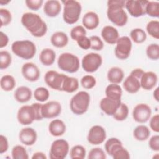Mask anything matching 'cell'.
Segmentation results:
<instances>
[{
	"label": "cell",
	"instance_id": "6da1fadb",
	"mask_svg": "<svg viewBox=\"0 0 159 159\" xmlns=\"http://www.w3.org/2000/svg\"><path fill=\"white\" fill-rule=\"evenodd\" d=\"M21 23L24 27L35 37H42L47 32V25L37 14L25 12L21 17Z\"/></svg>",
	"mask_w": 159,
	"mask_h": 159
},
{
	"label": "cell",
	"instance_id": "7a4b0ae2",
	"mask_svg": "<svg viewBox=\"0 0 159 159\" xmlns=\"http://www.w3.org/2000/svg\"><path fill=\"white\" fill-rule=\"evenodd\" d=\"M125 1L123 0H109L107 1V17L114 25L122 27L128 20V16L124 9Z\"/></svg>",
	"mask_w": 159,
	"mask_h": 159
},
{
	"label": "cell",
	"instance_id": "3957f363",
	"mask_svg": "<svg viewBox=\"0 0 159 159\" xmlns=\"http://www.w3.org/2000/svg\"><path fill=\"white\" fill-rule=\"evenodd\" d=\"M11 50L16 56L24 60L32 59L37 51L35 43L28 40L15 41L12 44Z\"/></svg>",
	"mask_w": 159,
	"mask_h": 159
},
{
	"label": "cell",
	"instance_id": "277c9868",
	"mask_svg": "<svg viewBox=\"0 0 159 159\" xmlns=\"http://www.w3.org/2000/svg\"><path fill=\"white\" fill-rule=\"evenodd\" d=\"M90 103V96L84 91H81L75 94L70 102V109L76 115H82L88 109Z\"/></svg>",
	"mask_w": 159,
	"mask_h": 159
},
{
	"label": "cell",
	"instance_id": "5b68a950",
	"mask_svg": "<svg viewBox=\"0 0 159 159\" xmlns=\"http://www.w3.org/2000/svg\"><path fill=\"white\" fill-rule=\"evenodd\" d=\"M64 8L63 12V20L68 24H73L80 19L81 13V4L75 0H66L63 1Z\"/></svg>",
	"mask_w": 159,
	"mask_h": 159
},
{
	"label": "cell",
	"instance_id": "8992f818",
	"mask_svg": "<svg viewBox=\"0 0 159 159\" xmlns=\"http://www.w3.org/2000/svg\"><path fill=\"white\" fill-rule=\"evenodd\" d=\"M58 68L70 73H76L80 68V60L78 57L71 53H61L57 61Z\"/></svg>",
	"mask_w": 159,
	"mask_h": 159
},
{
	"label": "cell",
	"instance_id": "52a82bcc",
	"mask_svg": "<svg viewBox=\"0 0 159 159\" xmlns=\"http://www.w3.org/2000/svg\"><path fill=\"white\" fill-rule=\"evenodd\" d=\"M102 63V57L96 53L85 55L81 60L83 69L88 73H94L98 70Z\"/></svg>",
	"mask_w": 159,
	"mask_h": 159
},
{
	"label": "cell",
	"instance_id": "ba28073f",
	"mask_svg": "<svg viewBox=\"0 0 159 159\" xmlns=\"http://www.w3.org/2000/svg\"><path fill=\"white\" fill-rule=\"evenodd\" d=\"M132 47L130 39L127 36L119 37L114 49L116 57L119 60H126L130 56Z\"/></svg>",
	"mask_w": 159,
	"mask_h": 159
},
{
	"label": "cell",
	"instance_id": "9c48e42d",
	"mask_svg": "<svg viewBox=\"0 0 159 159\" xmlns=\"http://www.w3.org/2000/svg\"><path fill=\"white\" fill-rule=\"evenodd\" d=\"M68 142L65 139H57L53 142L50 149L51 159H63L69 152Z\"/></svg>",
	"mask_w": 159,
	"mask_h": 159
},
{
	"label": "cell",
	"instance_id": "30bf717a",
	"mask_svg": "<svg viewBox=\"0 0 159 159\" xmlns=\"http://www.w3.org/2000/svg\"><path fill=\"white\" fill-rule=\"evenodd\" d=\"M66 76V75L58 73L56 71L49 70L47 71L44 76V81L50 88L57 91H62V84Z\"/></svg>",
	"mask_w": 159,
	"mask_h": 159
},
{
	"label": "cell",
	"instance_id": "8fae6325",
	"mask_svg": "<svg viewBox=\"0 0 159 159\" xmlns=\"http://www.w3.org/2000/svg\"><path fill=\"white\" fill-rule=\"evenodd\" d=\"M148 1L144 0H129L125 1V7L131 16L139 17L145 14V6Z\"/></svg>",
	"mask_w": 159,
	"mask_h": 159
},
{
	"label": "cell",
	"instance_id": "7c38bea8",
	"mask_svg": "<svg viewBox=\"0 0 159 159\" xmlns=\"http://www.w3.org/2000/svg\"><path fill=\"white\" fill-rule=\"evenodd\" d=\"M152 115L151 107L147 104L140 103L137 104L132 111L134 120L139 123L147 122Z\"/></svg>",
	"mask_w": 159,
	"mask_h": 159
},
{
	"label": "cell",
	"instance_id": "4fadbf2b",
	"mask_svg": "<svg viewBox=\"0 0 159 159\" xmlns=\"http://www.w3.org/2000/svg\"><path fill=\"white\" fill-rule=\"evenodd\" d=\"M61 112L60 103L56 101H48L42 106L41 114L43 118L52 119L57 117Z\"/></svg>",
	"mask_w": 159,
	"mask_h": 159
},
{
	"label": "cell",
	"instance_id": "5bb4252c",
	"mask_svg": "<svg viewBox=\"0 0 159 159\" xmlns=\"http://www.w3.org/2000/svg\"><path fill=\"white\" fill-rule=\"evenodd\" d=\"M106 138L105 129L101 125H94L89 130L87 136L88 142L91 145H99L102 143Z\"/></svg>",
	"mask_w": 159,
	"mask_h": 159
},
{
	"label": "cell",
	"instance_id": "9a60e30c",
	"mask_svg": "<svg viewBox=\"0 0 159 159\" xmlns=\"http://www.w3.org/2000/svg\"><path fill=\"white\" fill-rule=\"evenodd\" d=\"M17 119L18 122L23 125L31 124L35 120V115L32 106L24 105L20 107L17 112Z\"/></svg>",
	"mask_w": 159,
	"mask_h": 159
},
{
	"label": "cell",
	"instance_id": "2e32d148",
	"mask_svg": "<svg viewBox=\"0 0 159 159\" xmlns=\"http://www.w3.org/2000/svg\"><path fill=\"white\" fill-rule=\"evenodd\" d=\"M21 72L24 78L30 82L37 81L40 75V71L37 66L32 62L24 63L22 66Z\"/></svg>",
	"mask_w": 159,
	"mask_h": 159
},
{
	"label": "cell",
	"instance_id": "e0dca14e",
	"mask_svg": "<svg viewBox=\"0 0 159 159\" xmlns=\"http://www.w3.org/2000/svg\"><path fill=\"white\" fill-rule=\"evenodd\" d=\"M19 140L27 146L33 145L37 139L36 131L32 127H25L21 129L19 134Z\"/></svg>",
	"mask_w": 159,
	"mask_h": 159
},
{
	"label": "cell",
	"instance_id": "ac0fdd59",
	"mask_svg": "<svg viewBox=\"0 0 159 159\" xmlns=\"http://www.w3.org/2000/svg\"><path fill=\"white\" fill-rule=\"evenodd\" d=\"M121 102V101H115L105 97L101 100L99 106L102 111L106 114L107 116H113Z\"/></svg>",
	"mask_w": 159,
	"mask_h": 159
},
{
	"label": "cell",
	"instance_id": "d6986e66",
	"mask_svg": "<svg viewBox=\"0 0 159 159\" xmlns=\"http://www.w3.org/2000/svg\"><path fill=\"white\" fill-rule=\"evenodd\" d=\"M158 81L157 75L153 71L144 72L140 79V87L145 90H151L157 84Z\"/></svg>",
	"mask_w": 159,
	"mask_h": 159
},
{
	"label": "cell",
	"instance_id": "ffe728a7",
	"mask_svg": "<svg viewBox=\"0 0 159 159\" xmlns=\"http://www.w3.org/2000/svg\"><path fill=\"white\" fill-rule=\"evenodd\" d=\"M101 37L106 43L112 45L116 43L119 38V34L116 28L111 25H106L101 30Z\"/></svg>",
	"mask_w": 159,
	"mask_h": 159
},
{
	"label": "cell",
	"instance_id": "44dd1931",
	"mask_svg": "<svg viewBox=\"0 0 159 159\" xmlns=\"http://www.w3.org/2000/svg\"><path fill=\"white\" fill-rule=\"evenodd\" d=\"M61 9V5L57 0H48L43 5V12L45 15L50 17L57 16Z\"/></svg>",
	"mask_w": 159,
	"mask_h": 159
},
{
	"label": "cell",
	"instance_id": "7402d4cb",
	"mask_svg": "<svg viewBox=\"0 0 159 159\" xmlns=\"http://www.w3.org/2000/svg\"><path fill=\"white\" fill-rule=\"evenodd\" d=\"M82 24L84 28L88 30H93L97 28L99 24V16L94 12H88L83 17Z\"/></svg>",
	"mask_w": 159,
	"mask_h": 159
},
{
	"label": "cell",
	"instance_id": "603a6c76",
	"mask_svg": "<svg viewBox=\"0 0 159 159\" xmlns=\"http://www.w3.org/2000/svg\"><path fill=\"white\" fill-rule=\"evenodd\" d=\"M123 87L127 93L134 94L137 93L140 89V80L130 75L124 80Z\"/></svg>",
	"mask_w": 159,
	"mask_h": 159
},
{
	"label": "cell",
	"instance_id": "cb8c5ba5",
	"mask_svg": "<svg viewBox=\"0 0 159 159\" xmlns=\"http://www.w3.org/2000/svg\"><path fill=\"white\" fill-rule=\"evenodd\" d=\"M48 130L50 134L54 137H59L63 135L66 131V125L60 119H54L48 125Z\"/></svg>",
	"mask_w": 159,
	"mask_h": 159
},
{
	"label": "cell",
	"instance_id": "d4e9b609",
	"mask_svg": "<svg viewBox=\"0 0 159 159\" xmlns=\"http://www.w3.org/2000/svg\"><path fill=\"white\" fill-rule=\"evenodd\" d=\"M32 93L31 89L24 86L18 87L14 94V99L20 103H25L28 102L32 98Z\"/></svg>",
	"mask_w": 159,
	"mask_h": 159
},
{
	"label": "cell",
	"instance_id": "484cf974",
	"mask_svg": "<svg viewBox=\"0 0 159 159\" xmlns=\"http://www.w3.org/2000/svg\"><path fill=\"white\" fill-rule=\"evenodd\" d=\"M105 94L106 97L111 99L121 101L122 89L119 84L111 83L106 87L105 89Z\"/></svg>",
	"mask_w": 159,
	"mask_h": 159
},
{
	"label": "cell",
	"instance_id": "4316f807",
	"mask_svg": "<svg viewBox=\"0 0 159 159\" xmlns=\"http://www.w3.org/2000/svg\"><path fill=\"white\" fill-rule=\"evenodd\" d=\"M55 52L49 48L43 49L39 55V60L45 66H50L53 65L55 62Z\"/></svg>",
	"mask_w": 159,
	"mask_h": 159
},
{
	"label": "cell",
	"instance_id": "83f0119b",
	"mask_svg": "<svg viewBox=\"0 0 159 159\" xmlns=\"http://www.w3.org/2000/svg\"><path fill=\"white\" fill-rule=\"evenodd\" d=\"M50 42L54 47L57 48H63L68 44V37L65 32L58 31L52 34L50 38Z\"/></svg>",
	"mask_w": 159,
	"mask_h": 159
},
{
	"label": "cell",
	"instance_id": "f1b7e54d",
	"mask_svg": "<svg viewBox=\"0 0 159 159\" xmlns=\"http://www.w3.org/2000/svg\"><path fill=\"white\" fill-rule=\"evenodd\" d=\"M124 77L123 70L119 67H112L109 70L107 78L109 82L114 84H119L122 82Z\"/></svg>",
	"mask_w": 159,
	"mask_h": 159
},
{
	"label": "cell",
	"instance_id": "f546056e",
	"mask_svg": "<svg viewBox=\"0 0 159 159\" xmlns=\"http://www.w3.org/2000/svg\"><path fill=\"white\" fill-rule=\"evenodd\" d=\"M79 88L78 80L74 77L66 76L62 84L61 89L63 91L71 93L76 91Z\"/></svg>",
	"mask_w": 159,
	"mask_h": 159
},
{
	"label": "cell",
	"instance_id": "4dcf8cb0",
	"mask_svg": "<svg viewBox=\"0 0 159 159\" xmlns=\"http://www.w3.org/2000/svg\"><path fill=\"white\" fill-rule=\"evenodd\" d=\"M109 155L114 159H129L130 158L129 152L122 146V143L116 144L111 149Z\"/></svg>",
	"mask_w": 159,
	"mask_h": 159
},
{
	"label": "cell",
	"instance_id": "1f68e13d",
	"mask_svg": "<svg viewBox=\"0 0 159 159\" xmlns=\"http://www.w3.org/2000/svg\"><path fill=\"white\" fill-rule=\"evenodd\" d=\"M133 135L134 138L139 141H144L149 138L150 131L148 127L144 125H139L137 126L134 131Z\"/></svg>",
	"mask_w": 159,
	"mask_h": 159
},
{
	"label": "cell",
	"instance_id": "d6a6232c",
	"mask_svg": "<svg viewBox=\"0 0 159 159\" xmlns=\"http://www.w3.org/2000/svg\"><path fill=\"white\" fill-rule=\"evenodd\" d=\"M0 86L4 91H12L16 86L15 78L10 75H5L1 78Z\"/></svg>",
	"mask_w": 159,
	"mask_h": 159
},
{
	"label": "cell",
	"instance_id": "836d02e7",
	"mask_svg": "<svg viewBox=\"0 0 159 159\" xmlns=\"http://www.w3.org/2000/svg\"><path fill=\"white\" fill-rule=\"evenodd\" d=\"M130 37L134 42L136 43H142L146 40L147 34L142 29L135 28L131 30Z\"/></svg>",
	"mask_w": 159,
	"mask_h": 159
},
{
	"label": "cell",
	"instance_id": "e575fe53",
	"mask_svg": "<svg viewBox=\"0 0 159 159\" xmlns=\"http://www.w3.org/2000/svg\"><path fill=\"white\" fill-rule=\"evenodd\" d=\"M129 114V108L128 106L123 102H121L119 107L117 109L114 114H113V117L116 120L123 121L125 120Z\"/></svg>",
	"mask_w": 159,
	"mask_h": 159
},
{
	"label": "cell",
	"instance_id": "d590c367",
	"mask_svg": "<svg viewBox=\"0 0 159 159\" xmlns=\"http://www.w3.org/2000/svg\"><path fill=\"white\" fill-rule=\"evenodd\" d=\"M147 33L153 38L159 39V22L156 20H152L148 22L146 26Z\"/></svg>",
	"mask_w": 159,
	"mask_h": 159
},
{
	"label": "cell",
	"instance_id": "8d00e7d4",
	"mask_svg": "<svg viewBox=\"0 0 159 159\" xmlns=\"http://www.w3.org/2000/svg\"><path fill=\"white\" fill-rule=\"evenodd\" d=\"M145 14L153 17H158L159 2L157 1H148L145 6Z\"/></svg>",
	"mask_w": 159,
	"mask_h": 159
},
{
	"label": "cell",
	"instance_id": "74e56055",
	"mask_svg": "<svg viewBox=\"0 0 159 159\" xmlns=\"http://www.w3.org/2000/svg\"><path fill=\"white\" fill-rule=\"evenodd\" d=\"M86 149L80 145L73 146L70 152V158L72 159H83L86 157Z\"/></svg>",
	"mask_w": 159,
	"mask_h": 159
},
{
	"label": "cell",
	"instance_id": "f35d334b",
	"mask_svg": "<svg viewBox=\"0 0 159 159\" xmlns=\"http://www.w3.org/2000/svg\"><path fill=\"white\" fill-rule=\"evenodd\" d=\"M13 159H28L29 155L26 149L22 145L14 146L11 152Z\"/></svg>",
	"mask_w": 159,
	"mask_h": 159
},
{
	"label": "cell",
	"instance_id": "ab89813d",
	"mask_svg": "<svg viewBox=\"0 0 159 159\" xmlns=\"http://www.w3.org/2000/svg\"><path fill=\"white\" fill-rule=\"evenodd\" d=\"M34 98L39 102L46 101L50 96L48 90L44 87H39L36 88L34 92Z\"/></svg>",
	"mask_w": 159,
	"mask_h": 159
},
{
	"label": "cell",
	"instance_id": "60d3db41",
	"mask_svg": "<svg viewBox=\"0 0 159 159\" xmlns=\"http://www.w3.org/2000/svg\"><path fill=\"white\" fill-rule=\"evenodd\" d=\"M147 57L152 60H157L159 58V45L157 43H151L146 48Z\"/></svg>",
	"mask_w": 159,
	"mask_h": 159
},
{
	"label": "cell",
	"instance_id": "b9f144b4",
	"mask_svg": "<svg viewBox=\"0 0 159 159\" xmlns=\"http://www.w3.org/2000/svg\"><path fill=\"white\" fill-rule=\"evenodd\" d=\"M12 61L11 54L5 50L0 52V69L4 70L8 68Z\"/></svg>",
	"mask_w": 159,
	"mask_h": 159
},
{
	"label": "cell",
	"instance_id": "7bdbcfd3",
	"mask_svg": "<svg viewBox=\"0 0 159 159\" xmlns=\"http://www.w3.org/2000/svg\"><path fill=\"white\" fill-rule=\"evenodd\" d=\"M80 83L83 88L86 89H90L94 88L96 84V78L90 75L84 76L80 81Z\"/></svg>",
	"mask_w": 159,
	"mask_h": 159
},
{
	"label": "cell",
	"instance_id": "ee69618b",
	"mask_svg": "<svg viewBox=\"0 0 159 159\" xmlns=\"http://www.w3.org/2000/svg\"><path fill=\"white\" fill-rule=\"evenodd\" d=\"M86 31L85 28L82 25H77L72 28L70 31V36L71 38L77 41L80 37L83 36H86Z\"/></svg>",
	"mask_w": 159,
	"mask_h": 159
},
{
	"label": "cell",
	"instance_id": "f6af8a7d",
	"mask_svg": "<svg viewBox=\"0 0 159 159\" xmlns=\"http://www.w3.org/2000/svg\"><path fill=\"white\" fill-rule=\"evenodd\" d=\"M1 27L6 26L9 24L12 20V15L10 11L6 9H0Z\"/></svg>",
	"mask_w": 159,
	"mask_h": 159
},
{
	"label": "cell",
	"instance_id": "bcb514c9",
	"mask_svg": "<svg viewBox=\"0 0 159 159\" xmlns=\"http://www.w3.org/2000/svg\"><path fill=\"white\" fill-rule=\"evenodd\" d=\"M89 159H106V155L104 150L99 147L92 148L88 155Z\"/></svg>",
	"mask_w": 159,
	"mask_h": 159
},
{
	"label": "cell",
	"instance_id": "7dc6e473",
	"mask_svg": "<svg viewBox=\"0 0 159 159\" xmlns=\"http://www.w3.org/2000/svg\"><path fill=\"white\" fill-rule=\"evenodd\" d=\"M91 41V47L90 48L100 51L104 48V43L102 40L97 35H93L89 38Z\"/></svg>",
	"mask_w": 159,
	"mask_h": 159
},
{
	"label": "cell",
	"instance_id": "c3c4849f",
	"mask_svg": "<svg viewBox=\"0 0 159 159\" xmlns=\"http://www.w3.org/2000/svg\"><path fill=\"white\" fill-rule=\"evenodd\" d=\"M27 7L32 11L39 10L43 3V0H26L25 1Z\"/></svg>",
	"mask_w": 159,
	"mask_h": 159
},
{
	"label": "cell",
	"instance_id": "681fc988",
	"mask_svg": "<svg viewBox=\"0 0 159 159\" xmlns=\"http://www.w3.org/2000/svg\"><path fill=\"white\" fill-rule=\"evenodd\" d=\"M121 141L118 139L116 137H111L110 139H109L104 144V148H105V150L107 152V154L109 155L110 152L111 150V149L113 148V147L114 145H116V144L118 143H121Z\"/></svg>",
	"mask_w": 159,
	"mask_h": 159
},
{
	"label": "cell",
	"instance_id": "f907efd6",
	"mask_svg": "<svg viewBox=\"0 0 159 159\" xmlns=\"http://www.w3.org/2000/svg\"><path fill=\"white\" fill-rule=\"evenodd\" d=\"M76 42L78 46L83 50H88L91 47L90 39L86 36H83L80 37Z\"/></svg>",
	"mask_w": 159,
	"mask_h": 159
},
{
	"label": "cell",
	"instance_id": "816d5d0a",
	"mask_svg": "<svg viewBox=\"0 0 159 159\" xmlns=\"http://www.w3.org/2000/svg\"><path fill=\"white\" fill-rule=\"evenodd\" d=\"M149 147L153 151H159V135H153L148 141Z\"/></svg>",
	"mask_w": 159,
	"mask_h": 159
},
{
	"label": "cell",
	"instance_id": "f5cc1de1",
	"mask_svg": "<svg viewBox=\"0 0 159 159\" xmlns=\"http://www.w3.org/2000/svg\"><path fill=\"white\" fill-rule=\"evenodd\" d=\"M150 127L155 132H159V115H154L150 120Z\"/></svg>",
	"mask_w": 159,
	"mask_h": 159
},
{
	"label": "cell",
	"instance_id": "db71d44e",
	"mask_svg": "<svg viewBox=\"0 0 159 159\" xmlns=\"http://www.w3.org/2000/svg\"><path fill=\"white\" fill-rule=\"evenodd\" d=\"M34 109V113L35 115V120H41L43 119V117L41 114V109H42V104L39 102H35L33 103L31 105Z\"/></svg>",
	"mask_w": 159,
	"mask_h": 159
},
{
	"label": "cell",
	"instance_id": "11a10c76",
	"mask_svg": "<svg viewBox=\"0 0 159 159\" xmlns=\"http://www.w3.org/2000/svg\"><path fill=\"white\" fill-rule=\"evenodd\" d=\"M9 148L7 139L3 135H0V153L2 154L6 152Z\"/></svg>",
	"mask_w": 159,
	"mask_h": 159
},
{
	"label": "cell",
	"instance_id": "9f6ffc18",
	"mask_svg": "<svg viewBox=\"0 0 159 159\" xmlns=\"http://www.w3.org/2000/svg\"><path fill=\"white\" fill-rule=\"evenodd\" d=\"M9 42V38L7 35L3 32H0V48H2L7 46Z\"/></svg>",
	"mask_w": 159,
	"mask_h": 159
},
{
	"label": "cell",
	"instance_id": "6f0895ef",
	"mask_svg": "<svg viewBox=\"0 0 159 159\" xmlns=\"http://www.w3.org/2000/svg\"><path fill=\"white\" fill-rule=\"evenodd\" d=\"M144 72L145 71L141 68H135L131 71L130 75L140 80L142 75L144 73Z\"/></svg>",
	"mask_w": 159,
	"mask_h": 159
},
{
	"label": "cell",
	"instance_id": "680465c9",
	"mask_svg": "<svg viewBox=\"0 0 159 159\" xmlns=\"http://www.w3.org/2000/svg\"><path fill=\"white\" fill-rule=\"evenodd\" d=\"M32 159H47V157L43 153L38 152L33 154V155L32 156Z\"/></svg>",
	"mask_w": 159,
	"mask_h": 159
},
{
	"label": "cell",
	"instance_id": "91938a15",
	"mask_svg": "<svg viewBox=\"0 0 159 159\" xmlns=\"http://www.w3.org/2000/svg\"><path fill=\"white\" fill-rule=\"evenodd\" d=\"M159 88L157 87L153 91V98L157 101H158V94H159Z\"/></svg>",
	"mask_w": 159,
	"mask_h": 159
},
{
	"label": "cell",
	"instance_id": "94428289",
	"mask_svg": "<svg viewBox=\"0 0 159 159\" xmlns=\"http://www.w3.org/2000/svg\"><path fill=\"white\" fill-rule=\"evenodd\" d=\"M9 2H10V1H7V2H4V1H3L2 0H1V1H0V4H1V5H5V4H8Z\"/></svg>",
	"mask_w": 159,
	"mask_h": 159
}]
</instances>
